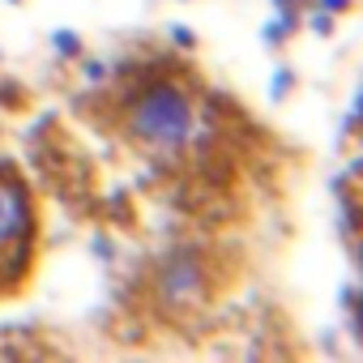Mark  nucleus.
I'll return each mask as SVG.
<instances>
[{
    "label": "nucleus",
    "instance_id": "1",
    "mask_svg": "<svg viewBox=\"0 0 363 363\" xmlns=\"http://www.w3.org/2000/svg\"><path fill=\"white\" fill-rule=\"evenodd\" d=\"M124 124L133 141H141L154 154H179L197 141V107L184 86L175 82H150L133 94Z\"/></svg>",
    "mask_w": 363,
    "mask_h": 363
},
{
    "label": "nucleus",
    "instance_id": "2",
    "mask_svg": "<svg viewBox=\"0 0 363 363\" xmlns=\"http://www.w3.org/2000/svg\"><path fill=\"white\" fill-rule=\"evenodd\" d=\"M35 235V201L22 179L0 175V257H22Z\"/></svg>",
    "mask_w": 363,
    "mask_h": 363
},
{
    "label": "nucleus",
    "instance_id": "3",
    "mask_svg": "<svg viewBox=\"0 0 363 363\" xmlns=\"http://www.w3.org/2000/svg\"><path fill=\"white\" fill-rule=\"evenodd\" d=\"M206 261L197 252H175L158 265V295L171 308H193L206 299Z\"/></svg>",
    "mask_w": 363,
    "mask_h": 363
},
{
    "label": "nucleus",
    "instance_id": "4",
    "mask_svg": "<svg viewBox=\"0 0 363 363\" xmlns=\"http://www.w3.org/2000/svg\"><path fill=\"white\" fill-rule=\"evenodd\" d=\"M303 26V18H299V5H291V9H274V18L261 26V39L269 43V48H278V43H286L295 30Z\"/></svg>",
    "mask_w": 363,
    "mask_h": 363
},
{
    "label": "nucleus",
    "instance_id": "5",
    "mask_svg": "<svg viewBox=\"0 0 363 363\" xmlns=\"http://www.w3.org/2000/svg\"><path fill=\"white\" fill-rule=\"evenodd\" d=\"M52 48H56L65 60H77V56H82V39H77L73 30H56V35H52Z\"/></svg>",
    "mask_w": 363,
    "mask_h": 363
},
{
    "label": "nucleus",
    "instance_id": "6",
    "mask_svg": "<svg viewBox=\"0 0 363 363\" xmlns=\"http://www.w3.org/2000/svg\"><path fill=\"white\" fill-rule=\"evenodd\" d=\"M291 86H295V73H291V69H278V73H274V82H269V99H274V103H282V99L291 94Z\"/></svg>",
    "mask_w": 363,
    "mask_h": 363
},
{
    "label": "nucleus",
    "instance_id": "7",
    "mask_svg": "<svg viewBox=\"0 0 363 363\" xmlns=\"http://www.w3.org/2000/svg\"><path fill=\"white\" fill-rule=\"evenodd\" d=\"M333 18H337V13H329V9H316V13L308 18V26H312V35H320V39H329V35H333V26H337Z\"/></svg>",
    "mask_w": 363,
    "mask_h": 363
},
{
    "label": "nucleus",
    "instance_id": "8",
    "mask_svg": "<svg viewBox=\"0 0 363 363\" xmlns=\"http://www.w3.org/2000/svg\"><path fill=\"white\" fill-rule=\"evenodd\" d=\"M171 39H175L179 48H197V35H193L189 26H171Z\"/></svg>",
    "mask_w": 363,
    "mask_h": 363
},
{
    "label": "nucleus",
    "instance_id": "9",
    "mask_svg": "<svg viewBox=\"0 0 363 363\" xmlns=\"http://www.w3.org/2000/svg\"><path fill=\"white\" fill-rule=\"evenodd\" d=\"M82 73H86L90 82H99V77H103L107 69H103V60H86V65H82Z\"/></svg>",
    "mask_w": 363,
    "mask_h": 363
},
{
    "label": "nucleus",
    "instance_id": "10",
    "mask_svg": "<svg viewBox=\"0 0 363 363\" xmlns=\"http://www.w3.org/2000/svg\"><path fill=\"white\" fill-rule=\"evenodd\" d=\"M350 5V0H320V9H329V13H342Z\"/></svg>",
    "mask_w": 363,
    "mask_h": 363
},
{
    "label": "nucleus",
    "instance_id": "11",
    "mask_svg": "<svg viewBox=\"0 0 363 363\" xmlns=\"http://www.w3.org/2000/svg\"><path fill=\"white\" fill-rule=\"evenodd\" d=\"M274 9H291V5H299V0H269Z\"/></svg>",
    "mask_w": 363,
    "mask_h": 363
},
{
    "label": "nucleus",
    "instance_id": "12",
    "mask_svg": "<svg viewBox=\"0 0 363 363\" xmlns=\"http://www.w3.org/2000/svg\"><path fill=\"white\" fill-rule=\"evenodd\" d=\"M13 5H18V0H13Z\"/></svg>",
    "mask_w": 363,
    "mask_h": 363
}]
</instances>
